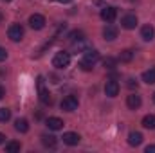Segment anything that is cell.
Returning <instances> with one entry per match:
<instances>
[{
  "instance_id": "obj_1",
  "label": "cell",
  "mask_w": 155,
  "mask_h": 153,
  "mask_svg": "<svg viewBox=\"0 0 155 153\" xmlns=\"http://www.w3.org/2000/svg\"><path fill=\"white\" fill-rule=\"evenodd\" d=\"M52 65L56 69H67L71 65V54L61 50V52H56V56L52 58Z\"/></svg>"
},
{
  "instance_id": "obj_10",
  "label": "cell",
  "mask_w": 155,
  "mask_h": 153,
  "mask_svg": "<svg viewBox=\"0 0 155 153\" xmlns=\"http://www.w3.org/2000/svg\"><path fill=\"white\" fill-rule=\"evenodd\" d=\"M141 105H143L141 96H137V94H130V96L126 97V106H128L130 110H137Z\"/></svg>"
},
{
  "instance_id": "obj_18",
  "label": "cell",
  "mask_w": 155,
  "mask_h": 153,
  "mask_svg": "<svg viewBox=\"0 0 155 153\" xmlns=\"http://www.w3.org/2000/svg\"><path fill=\"white\" fill-rule=\"evenodd\" d=\"M134 60V50L132 49H124V50H121V54H119V61H123V63H130Z\"/></svg>"
},
{
  "instance_id": "obj_16",
  "label": "cell",
  "mask_w": 155,
  "mask_h": 153,
  "mask_svg": "<svg viewBox=\"0 0 155 153\" xmlns=\"http://www.w3.org/2000/svg\"><path fill=\"white\" fill-rule=\"evenodd\" d=\"M15 130L20 132V133H27V132H29V121H27V119H16Z\"/></svg>"
},
{
  "instance_id": "obj_11",
  "label": "cell",
  "mask_w": 155,
  "mask_h": 153,
  "mask_svg": "<svg viewBox=\"0 0 155 153\" xmlns=\"http://www.w3.org/2000/svg\"><path fill=\"white\" fill-rule=\"evenodd\" d=\"M45 124H47V128H49V130H52V132L61 130V128L65 126V122H63L60 117H49V119L45 121Z\"/></svg>"
},
{
  "instance_id": "obj_5",
  "label": "cell",
  "mask_w": 155,
  "mask_h": 153,
  "mask_svg": "<svg viewBox=\"0 0 155 153\" xmlns=\"http://www.w3.org/2000/svg\"><path fill=\"white\" fill-rule=\"evenodd\" d=\"M116 16H117V9L116 7H112V5H107V7H103L101 9V18L105 20V22H114L116 20Z\"/></svg>"
},
{
  "instance_id": "obj_9",
  "label": "cell",
  "mask_w": 155,
  "mask_h": 153,
  "mask_svg": "<svg viewBox=\"0 0 155 153\" xmlns=\"http://www.w3.org/2000/svg\"><path fill=\"white\" fill-rule=\"evenodd\" d=\"M117 27L116 25H112V24H107L105 25V29H103V38L107 40V41H114L117 38Z\"/></svg>"
},
{
  "instance_id": "obj_25",
  "label": "cell",
  "mask_w": 155,
  "mask_h": 153,
  "mask_svg": "<svg viewBox=\"0 0 155 153\" xmlns=\"http://www.w3.org/2000/svg\"><path fill=\"white\" fill-rule=\"evenodd\" d=\"M69 38L72 40V41H78V40L83 38V33H81V31H72V33L69 34Z\"/></svg>"
},
{
  "instance_id": "obj_22",
  "label": "cell",
  "mask_w": 155,
  "mask_h": 153,
  "mask_svg": "<svg viewBox=\"0 0 155 153\" xmlns=\"http://www.w3.org/2000/svg\"><path fill=\"white\" fill-rule=\"evenodd\" d=\"M11 119V110L9 108H0V122H7Z\"/></svg>"
},
{
  "instance_id": "obj_19",
  "label": "cell",
  "mask_w": 155,
  "mask_h": 153,
  "mask_svg": "<svg viewBox=\"0 0 155 153\" xmlns=\"http://www.w3.org/2000/svg\"><path fill=\"white\" fill-rule=\"evenodd\" d=\"M41 144L45 148H54L56 146V137L54 135H41Z\"/></svg>"
},
{
  "instance_id": "obj_6",
  "label": "cell",
  "mask_w": 155,
  "mask_h": 153,
  "mask_svg": "<svg viewBox=\"0 0 155 153\" xmlns=\"http://www.w3.org/2000/svg\"><path fill=\"white\" fill-rule=\"evenodd\" d=\"M61 139H63V144H67V146H78L79 141H81L79 133H74V132H67V133H63Z\"/></svg>"
},
{
  "instance_id": "obj_3",
  "label": "cell",
  "mask_w": 155,
  "mask_h": 153,
  "mask_svg": "<svg viewBox=\"0 0 155 153\" xmlns=\"http://www.w3.org/2000/svg\"><path fill=\"white\" fill-rule=\"evenodd\" d=\"M78 97L76 96H67V97H63V101H61V110H65V112H74L78 110Z\"/></svg>"
},
{
  "instance_id": "obj_28",
  "label": "cell",
  "mask_w": 155,
  "mask_h": 153,
  "mask_svg": "<svg viewBox=\"0 0 155 153\" xmlns=\"http://www.w3.org/2000/svg\"><path fill=\"white\" fill-rule=\"evenodd\" d=\"M146 153H155V144H152V146H146Z\"/></svg>"
},
{
  "instance_id": "obj_4",
  "label": "cell",
  "mask_w": 155,
  "mask_h": 153,
  "mask_svg": "<svg viewBox=\"0 0 155 153\" xmlns=\"http://www.w3.org/2000/svg\"><path fill=\"white\" fill-rule=\"evenodd\" d=\"M29 25H31L35 31L43 29V27H45V16H43V15H40V13L31 15V16H29Z\"/></svg>"
},
{
  "instance_id": "obj_27",
  "label": "cell",
  "mask_w": 155,
  "mask_h": 153,
  "mask_svg": "<svg viewBox=\"0 0 155 153\" xmlns=\"http://www.w3.org/2000/svg\"><path fill=\"white\" fill-rule=\"evenodd\" d=\"M128 86H130V88L137 86V81H135V79H128Z\"/></svg>"
},
{
  "instance_id": "obj_31",
  "label": "cell",
  "mask_w": 155,
  "mask_h": 153,
  "mask_svg": "<svg viewBox=\"0 0 155 153\" xmlns=\"http://www.w3.org/2000/svg\"><path fill=\"white\" fill-rule=\"evenodd\" d=\"M58 2H61V4H69V2H72V0H58Z\"/></svg>"
},
{
  "instance_id": "obj_21",
  "label": "cell",
  "mask_w": 155,
  "mask_h": 153,
  "mask_svg": "<svg viewBox=\"0 0 155 153\" xmlns=\"http://www.w3.org/2000/svg\"><path fill=\"white\" fill-rule=\"evenodd\" d=\"M20 142H16V141H11V142H7L5 144V151L7 153H16V151H20Z\"/></svg>"
},
{
  "instance_id": "obj_26",
  "label": "cell",
  "mask_w": 155,
  "mask_h": 153,
  "mask_svg": "<svg viewBox=\"0 0 155 153\" xmlns=\"http://www.w3.org/2000/svg\"><path fill=\"white\" fill-rule=\"evenodd\" d=\"M7 60V50L4 47H0V61H5Z\"/></svg>"
},
{
  "instance_id": "obj_33",
  "label": "cell",
  "mask_w": 155,
  "mask_h": 153,
  "mask_svg": "<svg viewBox=\"0 0 155 153\" xmlns=\"http://www.w3.org/2000/svg\"><path fill=\"white\" fill-rule=\"evenodd\" d=\"M0 20H2V13H0Z\"/></svg>"
},
{
  "instance_id": "obj_34",
  "label": "cell",
  "mask_w": 155,
  "mask_h": 153,
  "mask_svg": "<svg viewBox=\"0 0 155 153\" xmlns=\"http://www.w3.org/2000/svg\"><path fill=\"white\" fill-rule=\"evenodd\" d=\"M4 2H11V0H4Z\"/></svg>"
},
{
  "instance_id": "obj_12",
  "label": "cell",
  "mask_w": 155,
  "mask_h": 153,
  "mask_svg": "<svg viewBox=\"0 0 155 153\" xmlns=\"http://www.w3.org/2000/svg\"><path fill=\"white\" fill-rule=\"evenodd\" d=\"M155 36V29L153 25H150V24H146V25H143V29H141V38L144 40V41H152Z\"/></svg>"
},
{
  "instance_id": "obj_14",
  "label": "cell",
  "mask_w": 155,
  "mask_h": 153,
  "mask_svg": "<svg viewBox=\"0 0 155 153\" xmlns=\"http://www.w3.org/2000/svg\"><path fill=\"white\" fill-rule=\"evenodd\" d=\"M38 92H40V101H41L45 106H51V105H52V96H51V92H49L45 86H40Z\"/></svg>"
},
{
  "instance_id": "obj_2",
  "label": "cell",
  "mask_w": 155,
  "mask_h": 153,
  "mask_svg": "<svg viewBox=\"0 0 155 153\" xmlns=\"http://www.w3.org/2000/svg\"><path fill=\"white\" fill-rule=\"evenodd\" d=\"M7 36L11 41H20V40L24 38V27L20 25V24H13V25H9V29H7Z\"/></svg>"
},
{
  "instance_id": "obj_23",
  "label": "cell",
  "mask_w": 155,
  "mask_h": 153,
  "mask_svg": "<svg viewBox=\"0 0 155 153\" xmlns=\"http://www.w3.org/2000/svg\"><path fill=\"white\" fill-rule=\"evenodd\" d=\"M103 65H105V69H114V67L117 65V60L108 56V58H105V60H103Z\"/></svg>"
},
{
  "instance_id": "obj_8",
  "label": "cell",
  "mask_w": 155,
  "mask_h": 153,
  "mask_svg": "<svg viewBox=\"0 0 155 153\" xmlns=\"http://www.w3.org/2000/svg\"><path fill=\"white\" fill-rule=\"evenodd\" d=\"M121 25H123L124 29H128V31L135 29V25H137V16H135V15H124V16L121 18Z\"/></svg>"
},
{
  "instance_id": "obj_32",
  "label": "cell",
  "mask_w": 155,
  "mask_h": 153,
  "mask_svg": "<svg viewBox=\"0 0 155 153\" xmlns=\"http://www.w3.org/2000/svg\"><path fill=\"white\" fill-rule=\"evenodd\" d=\"M153 103H155V94H153Z\"/></svg>"
},
{
  "instance_id": "obj_24",
  "label": "cell",
  "mask_w": 155,
  "mask_h": 153,
  "mask_svg": "<svg viewBox=\"0 0 155 153\" xmlns=\"http://www.w3.org/2000/svg\"><path fill=\"white\" fill-rule=\"evenodd\" d=\"M79 67H81V70H85V72H88V70H92V69H94V65H92V63H88V61H85V60H81V61H79Z\"/></svg>"
},
{
  "instance_id": "obj_20",
  "label": "cell",
  "mask_w": 155,
  "mask_h": 153,
  "mask_svg": "<svg viewBox=\"0 0 155 153\" xmlns=\"http://www.w3.org/2000/svg\"><path fill=\"white\" fill-rule=\"evenodd\" d=\"M143 81H144V83H148V85H153V83H155V69L144 70V72H143Z\"/></svg>"
},
{
  "instance_id": "obj_13",
  "label": "cell",
  "mask_w": 155,
  "mask_h": 153,
  "mask_svg": "<svg viewBox=\"0 0 155 153\" xmlns=\"http://www.w3.org/2000/svg\"><path fill=\"white\" fill-rule=\"evenodd\" d=\"M83 60L94 65V63L99 60V52H97L96 49H87V50H83Z\"/></svg>"
},
{
  "instance_id": "obj_7",
  "label": "cell",
  "mask_w": 155,
  "mask_h": 153,
  "mask_svg": "<svg viewBox=\"0 0 155 153\" xmlns=\"http://www.w3.org/2000/svg\"><path fill=\"white\" fill-rule=\"evenodd\" d=\"M105 94H107L108 97H116L117 94H119V83L114 81V79H108V81L105 83Z\"/></svg>"
},
{
  "instance_id": "obj_15",
  "label": "cell",
  "mask_w": 155,
  "mask_h": 153,
  "mask_svg": "<svg viewBox=\"0 0 155 153\" xmlns=\"http://www.w3.org/2000/svg\"><path fill=\"white\" fill-rule=\"evenodd\" d=\"M143 142V133L141 132H130L128 133V144L130 146H139Z\"/></svg>"
},
{
  "instance_id": "obj_17",
  "label": "cell",
  "mask_w": 155,
  "mask_h": 153,
  "mask_svg": "<svg viewBox=\"0 0 155 153\" xmlns=\"http://www.w3.org/2000/svg\"><path fill=\"white\" fill-rule=\"evenodd\" d=\"M143 126L146 130H155V115L153 114H148L143 117Z\"/></svg>"
},
{
  "instance_id": "obj_29",
  "label": "cell",
  "mask_w": 155,
  "mask_h": 153,
  "mask_svg": "<svg viewBox=\"0 0 155 153\" xmlns=\"http://www.w3.org/2000/svg\"><path fill=\"white\" fill-rule=\"evenodd\" d=\"M4 96H5V88L0 85V99H4Z\"/></svg>"
},
{
  "instance_id": "obj_30",
  "label": "cell",
  "mask_w": 155,
  "mask_h": 153,
  "mask_svg": "<svg viewBox=\"0 0 155 153\" xmlns=\"http://www.w3.org/2000/svg\"><path fill=\"white\" fill-rule=\"evenodd\" d=\"M4 141H5V135H4V133H0V144H4Z\"/></svg>"
}]
</instances>
